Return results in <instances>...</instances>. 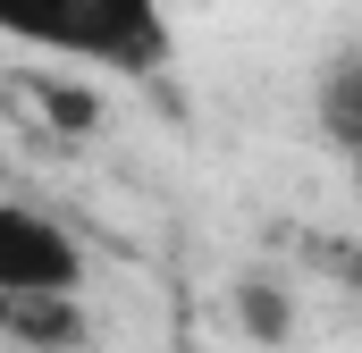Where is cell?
<instances>
[{
    "label": "cell",
    "instance_id": "8992f818",
    "mask_svg": "<svg viewBox=\"0 0 362 353\" xmlns=\"http://www.w3.org/2000/svg\"><path fill=\"white\" fill-rule=\"evenodd\" d=\"M354 169H362V160H354Z\"/></svg>",
    "mask_w": 362,
    "mask_h": 353
},
{
    "label": "cell",
    "instance_id": "7a4b0ae2",
    "mask_svg": "<svg viewBox=\"0 0 362 353\" xmlns=\"http://www.w3.org/2000/svg\"><path fill=\"white\" fill-rule=\"evenodd\" d=\"M76 286H85V244L34 202L0 193V294H76Z\"/></svg>",
    "mask_w": 362,
    "mask_h": 353
},
{
    "label": "cell",
    "instance_id": "3957f363",
    "mask_svg": "<svg viewBox=\"0 0 362 353\" xmlns=\"http://www.w3.org/2000/svg\"><path fill=\"white\" fill-rule=\"evenodd\" d=\"M0 337H17L34 353H68L85 345V303L76 294H0Z\"/></svg>",
    "mask_w": 362,
    "mask_h": 353
},
{
    "label": "cell",
    "instance_id": "6da1fadb",
    "mask_svg": "<svg viewBox=\"0 0 362 353\" xmlns=\"http://www.w3.org/2000/svg\"><path fill=\"white\" fill-rule=\"evenodd\" d=\"M0 34L85 68L152 76L169 59V0H0Z\"/></svg>",
    "mask_w": 362,
    "mask_h": 353
},
{
    "label": "cell",
    "instance_id": "5b68a950",
    "mask_svg": "<svg viewBox=\"0 0 362 353\" xmlns=\"http://www.w3.org/2000/svg\"><path fill=\"white\" fill-rule=\"evenodd\" d=\"M245 328L253 337H286V294L278 286H245Z\"/></svg>",
    "mask_w": 362,
    "mask_h": 353
},
{
    "label": "cell",
    "instance_id": "277c9868",
    "mask_svg": "<svg viewBox=\"0 0 362 353\" xmlns=\"http://www.w3.org/2000/svg\"><path fill=\"white\" fill-rule=\"evenodd\" d=\"M320 126L346 160H362V59H337L320 76Z\"/></svg>",
    "mask_w": 362,
    "mask_h": 353
}]
</instances>
